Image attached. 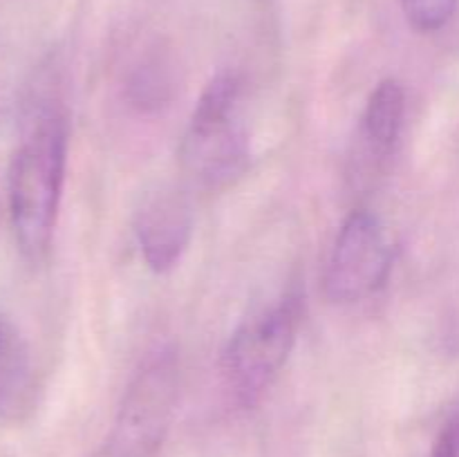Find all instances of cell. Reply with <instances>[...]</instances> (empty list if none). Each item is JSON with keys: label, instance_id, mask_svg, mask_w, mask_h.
I'll return each mask as SVG.
<instances>
[{"label": "cell", "instance_id": "obj_1", "mask_svg": "<svg viewBox=\"0 0 459 457\" xmlns=\"http://www.w3.org/2000/svg\"><path fill=\"white\" fill-rule=\"evenodd\" d=\"M70 121L58 92H45L30 106L21 142L7 173V206L13 237L30 263H43L52 249L65 184Z\"/></svg>", "mask_w": 459, "mask_h": 457}, {"label": "cell", "instance_id": "obj_2", "mask_svg": "<svg viewBox=\"0 0 459 457\" xmlns=\"http://www.w3.org/2000/svg\"><path fill=\"white\" fill-rule=\"evenodd\" d=\"M245 81L236 72H220L206 83L193 108L179 146L182 170L195 186L220 191L247 173L251 139L242 112Z\"/></svg>", "mask_w": 459, "mask_h": 457}, {"label": "cell", "instance_id": "obj_3", "mask_svg": "<svg viewBox=\"0 0 459 457\" xmlns=\"http://www.w3.org/2000/svg\"><path fill=\"white\" fill-rule=\"evenodd\" d=\"M303 294L287 289L236 327L222 352L224 388L245 410L258 406L285 367L303 323Z\"/></svg>", "mask_w": 459, "mask_h": 457}, {"label": "cell", "instance_id": "obj_4", "mask_svg": "<svg viewBox=\"0 0 459 457\" xmlns=\"http://www.w3.org/2000/svg\"><path fill=\"white\" fill-rule=\"evenodd\" d=\"M179 397V357L170 345L152 349L124 390L106 437L92 457H157Z\"/></svg>", "mask_w": 459, "mask_h": 457}, {"label": "cell", "instance_id": "obj_5", "mask_svg": "<svg viewBox=\"0 0 459 457\" xmlns=\"http://www.w3.org/2000/svg\"><path fill=\"white\" fill-rule=\"evenodd\" d=\"M393 249L384 227L370 211H352L339 228L325 267V296L352 305L370 298L388 282Z\"/></svg>", "mask_w": 459, "mask_h": 457}, {"label": "cell", "instance_id": "obj_6", "mask_svg": "<svg viewBox=\"0 0 459 457\" xmlns=\"http://www.w3.org/2000/svg\"><path fill=\"white\" fill-rule=\"evenodd\" d=\"M403 119L406 90L397 79L381 81L368 97L359 119L350 155V179L354 186H366L384 173L402 139Z\"/></svg>", "mask_w": 459, "mask_h": 457}, {"label": "cell", "instance_id": "obj_7", "mask_svg": "<svg viewBox=\"0 0 459 457\" xmlns=\"http://www.w3.org/2000/svg\"><path fill=\"white\" fill-rule=\"evenodd\" d=\"M134 236L148 269L166 273L178 267L193 236V209L186 193L170 186L148 193L134 215Z\"/></svg>", "mask_w": 459, "mask_h": 457}, {"label": "cell", "instance_id": "obj_8", "mask_svg": "<svg viewBox=\"0 0 459 457\" xmlns=\"http://www.w3.org/2000/svg\"><path fill=\"white\" fill-rule=\"evenodd\" d=\"M40 384L34 357L12 318L0 314V421L22 424L39 406Z\"/></svg>", "mask_w": 459, "mask_h": 457}, {"label": "cell", "instance_id": "obj_9", "mask_svg": "<svg viewBox=\"0 0 459 457\" xmlns=\"http://www.w3.org/2000/svg\"><path fill=\"white\" fill-rule=\"evenodd\" d=\"M178 85L179 76L175 74L173 63L151 54L130 67L124 81V97L134 110L157 112L173 101Z\"/></svg>", "mask_w": 459, "mask_h": 457}, {"label": "cell", "instance_id": "obj_10", "mask_svg": "<svg viewBox=\"0 0 459 457\" xmlns=\"http://www.w3.org/2000/svg\"><path fill=\"white\" fill-rule=\"evenodd\" d=\"M402 9L417 31H437L453 18L457 0H402Z\"/></svg>", "mask_w": 459, "mask_h": 457}, {"label": "cell", "instance_id": "obj_11", "mask_svg": "<svg viewBox=\"0 0 459 457\" xmlns=\"http://www.w3.org/2000/svg\"><path fill=\"white\" fill-rule=\"evenodd\" d=\"M429 457H459V410L451 412L439 426Z\"/></svg>", "mask_w": 459, "mask_h": 457}, {"label": "cell", "instance_id": "obj_12", "mask_svg": "<svg viewBox=\"0 0 459 457\" xmlns=\"http://www.w3.org/2000/svg\"><path fill=\"white\" fill-rule=\"evenodd\" d=\"M4 101H7V81L4 76H0V115L4 110Z\"/></svg>", "mask_w": 459, "mask_h": 457}]
</instances>
